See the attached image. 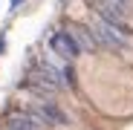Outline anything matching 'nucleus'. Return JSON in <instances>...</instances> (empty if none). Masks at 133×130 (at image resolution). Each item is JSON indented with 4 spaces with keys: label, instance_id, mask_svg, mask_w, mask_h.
<instances>
[{
    "label": "nucleus",
    "instance_id": "f257e3e1",
    "mask_svg": "<svg viewBox=\"0 0 133 130\" xmlns=\"http://www.w3.org/2000/svg\"><path fill=\"white\" fill-rule=\"evenodd\" d=\"M90 32H93L96 43H98V46H104V49H124V46H127L124 29L113 26V23L104 20V17H96V20H93V23H90Z\"/></svg>",
    "mask_w": 133,
    "mask_h": 130
},
{
    "label": "nucleus",
    "instance_id": "39448f33",
    "mask_svg": "<svg viewBox=\"0 0 133 130\" xmlns=\"http://www.w3.org/2000/svg\"><path fill=\"white\" fill-rule=\"evenodd\" d=\"M75 40H78V46H81V52H90V49H96L98 43H96V38H93V32H75Z\"/></svg>",
    "mask_w": 133,
    "mask_h": 130
},
{
    "label": "nucleus",
    "instance_id": "0eeeda50",
    "mask_svg": "<svg viewBox=\"0 0 133 130\" xmlns=\"http://www.w3.org/2000/svg\"><path fill=\"white\" fill-rule=\"evenodd\" d=\"M0 52H3V38H0Z\"/></svg>",
    "mask_w": 133,
    "mask_h": 130
},
{
    "label": "nucleus",
    "instance_id": "423d86ee",
    "mask_svg": "<svg viewBox=\"0 0 133 130\" xmlns=\"http://www.w3.org/2000/svg\"><path fill=\"white\" fill-rule=\"evenodd\" d=\"M20 3H23V0H12V12H15V9H17Z\"/></svg>",
    "mask_w": 133,
    "mask_h": 130
},
{
    "label": "nucleus",
    "instance_id": "f03ea898",
    "mask_svg": "<svg viewBox=\"0 0 133 130\" xmlns=\"http://www.w3.org/2000/svg\"><path fill=\"white\" fill-rule=\"evenodd\" d=\"M49 49H52L58 58H64V61H72V58L81 55V46H78V40H75V32H70V29L52 32V38H49Z\"/></svg>",
    "mask_w": 133,
    "mask_h": 130
},
{
    "label": "nucleus",
    "instance_id": "20e7f679",
    "mask_svg": "<svg viewBox=\"0 0 133 130\" xmlns=\"http://www.w3.org/2000/svg\"><path fill=\"white\" fill-rule=\"evenodd\" d=\"M9 130H43V121L35 113H15L9 119Z\"/></svg>",
    "mask_w": 133,
    "mask_h": 130
},
{
    "label": "nucleus",
    "instance_id": "7ed1b4c3",
    "mask_svg": "<svg viewBox=\"0 0 133 130\" xmlns=\"http://www.w3.org/2000/svg\"><path fill=\"white\" fill-rule=\"evenodd\" d=\"M35 116L43 121V124H49V127H66V124H70V121H66V116L58 110V107L46 98V101H41L38 107H35Z\"/></svg>",
    "mask_w": 133,
    "mask_h": 130
}]
</instances>
